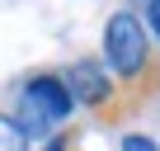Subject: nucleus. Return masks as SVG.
Returning <instances> with one entry per match:
<instances>
[{"mask_svg":"<svg viewBox=\"0 0 160 151\" xmlns=\"http://www.w3.org/2000/svg\"><path fill=\"white\" fill-rule=\"evenodd\" d=\"M99 61L118 81L132 113H141V109H151L160 99V47H155V38L146 33V24H141V14L132 5H118L104 19Z\"/></svg>","mask_w":160,"mask_h":151,"instance_id":"f257e3e1","label":"nucleus"},{"mask_svg":"<svg viewBox=\"0 0 160 151\" xmlns=\"http://www.w3.org/2000/svg\"><path fill=\"white\" fill-rule=\"evenodd\" d=\"M61 81H66V90H71L75 109H85L99 128H122V123L132 118V109H127V99H122L118 81L108 76V66H104L94 52L71 57V61L61 66Z\"/></svg>","mask_w":160,"mask_h":151,"instance_id":"f03ea898","label":"nucleus"},{"mask_svg":"<svg viewBox=\"0 0 160 151\" xmlns=\"http://www.w3.org/2000/svg\"><path fill=\"white\" fill-rule=\"evenodd\" d=\"M19 95H24L33 109H42L52 123H66V118L75 113V99H71V90H66V81H61V71H52V66L28 71L24 81H19Z\"/></svg>","mask_w":160,"mask_h":151,"instance_id":"7ed1b4c3","label":"nucleus"},{"mask_svg":"<svg viewBox=\"0 0 160 151\" xmlns=\"http://www.w3.org/2000/svg\"><path fill=\"white\" fill-rule=\"evenodd\" d=\"M0 151H33L19 132V123L10 118V109H0Z\"/></svg>","mask_w":160,"mask_h":151,"instance_id":"20e7f679","label":"nucleus"},{"mask_svg":"<svg viewBox=\"0 0 160 151\" xmlns=\"http://www.w3.org/2000/svg\"><path fill=\"white\" fill-rule=\"evenodd\" d=\"M141 24H146V33L155 38V47H160V0H141Z\"/></svg>","mask_w":160,"mask_h":151,"instance_id":"39448f33","label":"nucleus"},{"mask_svg":"<svg viewBox=\"0 0 160 151\" xmlns=\"http://www.w3.org/2000/svg\"><path fill=\"white\" fill-rule=\"evenodd\" d=\"M118 151H160V142L146 137V132H122L118 137Z\"/></svg>","mask_w":160,"mask_h":151,"instance_id":"423d86ee","label":"nucleus"},{"mask_svg":"<svg viewBox=\"0 0 160 151\" xmlns=\"http://www.w3.org/2000/svg\"><path fill=\"white\" fill-rule=\"evenodd\" d=\"M75 146H80V132H75V128H61L52 142H42V146H33V151H75Z\"/></svg>","mask_w":160,"mask_h":151,"instance_id":"0eeeda50","label":"nucleus"}]
</instances>
